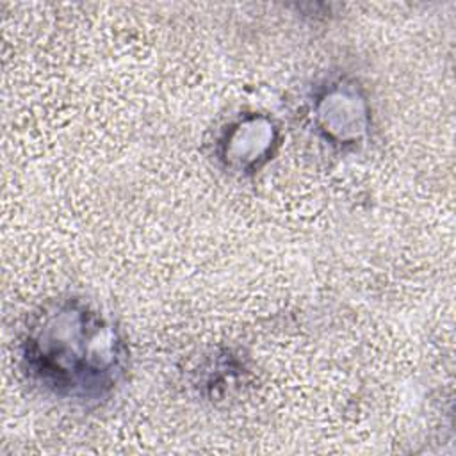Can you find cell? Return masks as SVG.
<instances>
[{
    "mask_svg": "<svg viewBox=\"0 0 456 456\" xmlns=\"http://www.w3.org/2000/svg\"><path fill=\"white\" fill-rule=\"evenodd\" d=\"M317 100V121L328 139L347 144L360 139L367 128V109L363 98L351 84L337 82Z\"/></svg>",
    "mask_w": 456,
    "mask_h": 456,
    "instance_id": "7a4b0ae2",
    "label": "cell"
},
{
    "mask_svg": "<svg viewBox=\"0 0 456 456\" xmlns=\"http://www.w3.org/2000/svg\"><path fill=\"white\" fill-rule=\"evenodd\" d=\"M274 126L265 118H248L239 121L224 141V159L228 166L237 169L258 167L267 159L274 144Z\"/></svg>",
    "mask_w": 456,
    "mask_h": 456,
    "instance_id": "3957f363",
    "label": "cell"
},
{
    "mask_svg": "<svg viewBox=\"0 0 456 456\" xmlns=\"http://www.w3.org/2000/svg\"><path fill=\"white\" fill-rule=\"evenodd\" d=\"M21 362L53 395L91 403L112 394L128 363V347L114 322L80 299L39 308L25 328Z\"/></svg>",
    "mask_w": 456,
    "mask_h": 456,
    "instance_id": "6da1fadb",
    "label": "cell"
}]
</instances>
